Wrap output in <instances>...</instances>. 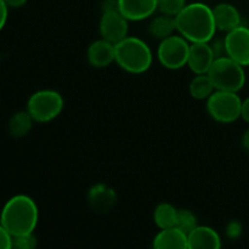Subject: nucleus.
<instances>
[{"label": "nucleus", "instance_id": "1", "mask_svg": "<svg viewBox=\"0 0 249 249\" xmlns=\"http://www.w3.org/2000/svg\"><path fill=\"white\" fill-rule=\"evenodd\" d=\"M177 32L190 43H211L216 33L213 9L203 2H191L175 16Z\"/></svg>", "mask_w": 249, "mask_h": 249}, {"label": "nucleus", "instance_id": "2", "mask_svg": "<svg viewBox=\"0 0 249 249\" xmlns=\"http://www.w3.org/2000/svg\"><path fill=\"white\" fill-rule=\"evenodd\" d=\"M39 220V209L36 202L27 195H16L5 203L1 212V228L12 236L32 233Z\"/></svg>", "mask_w": 249, "mask_h": 249}, {"label": "nucleus", "instance_id": "3", "mask_svg": "<svg viewBox=\"0 0 249 249\" xmlns=\"http://www.w3.org/2000/svg\"><path fill=\"white\" fill-rule=\"evenodd\" d=\"M116 63L131 74H141L151 67L153 61L150 46L140 38L126 36L114 45Z\"/></svg>", "mask_w": 249, "mask_h": 249}, {"label": "nucleus", "instance_id": "4", "mask_svg": "<svg viewBox=\"0 0 249 249\" xmlns=\"http://www.w3.org/2000/svg\"><path fill=\"white\" fill-rule=\"evenodd\" d=\"M207 74L211 77L215 90L238 92L246 84L245 67L229 56L216 57Z\"/></svg>", "mask_w": 249, "mask_h": 249}, {"label": "nucleus", "instance_id": "5", "mask_svg": "<svg viewBox=\"0 0 249 249\" xmlns=\"http://www.w3.org/2000/svg\"><path fill=\"white\" fill-rule=\"evenodd\" d=\"M63 97L56 90H39L27 101V112L34 122L48 123L60 116L63 109Z\"/></svg>", "mask_w": 249, "mask_h": 249}, {"label": "nucleus", "instance_id": "6", "mask_svg": "<svg viewBox=\"0 0 249 249\" xmlns=\"http://www.w3.org/2000/svg\"><path fill=\"white\" fill-rule=\"evenodd\" d=\"M242 102L237 92L215 90L207 99V111L218 123H233L241 118Z\"/></svg>", "mask_w": 249, "mask_h": 249}, {"label": "nucleus", "instance_id": "7", "mask_svg": "<svg viewBox=\"0 0 249 249\" xmlns=\"http://www.w3.org/2000/svg\"><path fill=\"white\" fill-rule=\"evenodd\" d=\"M190 44L182 36L173 34L160 40L157 49V58L160 65L168 70H180L187 66Z\"/></svg>", "mask_w": 249, "mask_h": 249}, {"label": "nucleus", "instance_id": "8", "mask_svg": "<svg viewBox=\"0 0 249 249\" xmlns=\"http://www.w3.org/2000/svg\"><path fill=\"white\" fill-rule=\"evenodd\" d=\"M128 19L121 14L119 10L104 11L99 26L101 38L116 45L117 43L128 36Z\"/></svg>", "mask_w": 249, "mask_h": 249}, {"label": "nucleus", "instance_id": "9", "mask_svg": "<svg viewBox=\"0 0 249 249\" xmlns=\"http://www.w3.org/2000/svg\"><path fill=\"white\" fill-rule=\"evenodd\" d=\"M226 56L242 65L249 66V27L238 26L228 32L224 38Z\"/></svg>", "mask_w": 249, "mask_h": 249}, {"label": "nucleus", "instance_id": "10", "mask_svg": "<svg viewBox=\"0 0 249 249\" xmlns=\"http://www.w3.org/2000/svg\"><path fill=\"white\" fill-rule=\"evenodd\" d=\"M215 58V53L209 43L190 44L187 66L195 74H207Z\"/></svg>", "mask_w": 249, "mask_h": 249}, {"label": "nucleus", "instance_id": "11", "mask_svg": "<svg viewBox=\"0 0 249 249\" xmlns=\"http://www.w3.org/2000/svg\"><path fill=\"white\" fill-rule=\"evenodd\" d=\"M118 9L128 21H142L158 10V0H118Z\"/></svg>", "mask_w": 249, "mask_h": 249}, {"label": "nucleus", "instance_id": "12", "mask_svg": "<svg viewBox=\"0 0 249 249\" xmlns=\"http://www.w3.org/2000/svg\"><path fill=\"white\" fill-rule=\"evenodd\" d=\"M87 57L90 65L95 68H106L116 62V48L114 44L99 39L92 41L87 51Z\"/></svg>", "mask_w": 249, "mask_h": 249}, {"label": "nucleus", "instance_id": "13", "mask_svg": "<svg viewBox=\"0 0 249 249\" xmlns=\"http://www.w3.org/2000/svg\"><path fill=\"white\" fill-rule=\"evenodd\" d=\"M221 238L214 229L198 225L187 235V249H219Z\"/></svg>", "mask_w": 249, "mask_h": 249}, {"label": "nucleus", "instance_id": "14", "mask_svg": "<svg viewBox=\"0 0 249 249\" xmlns=\"http://www.w3.org/2000/svg\"><path fill=\"white\" fill-rule=\"evenodd\" d=\"M117 201V195L111 187L104 184H97L92 186L88 192V202L95 212L106 213Z\"/></svg>", "mask_w": 249, "mask_h": 249}, {"label": "nucleus", "instance_id": "15", "mask_svg": "<svg viewBox=\"0 0 249 249\" xmlns=\"http://www.w3.org/2000/svg\"><path fill=\"white\" fill-rule=\"evenodd\" d=\"M213 14L218 31L228 33L241 26L240 12L236 9V6L229 4V2H221V4L214 6Z\"/></svg>", "mask_w": 249, "mask_h": 249}, {"label": "nucleus", "instance_id": "16", "mask_svg": "<svg viewBox=\"0 0 249 249\" xmlns=\"http://www.w3.org/2000/svg\"><path fill=\"white\" fill-rule=\"evenodd\" d=\"M152 247L156 249H187V235L178 226L162 229L153 238Z\"/></svg>", "mask_w": 249, "mask_h": 249}, {"label": "nucleus", "instance_id": "17", "mask_svg": "<svg viewBox=\"0 0 249 249\" xmlns=\"http://www.w3.org/2000/svg\"><path fill=\"white\" fill-rule=\"evenodd\" d=\"M175 31H177L175 17L168 16V15L164 14L156 16L148 24L150 36L156 39H160V40H163V39L173 36Z\"/></svg>", "mask_w": 249, "mask_h": 249}, {"label": "nucleus", "instance_id": "18", "mask_svg": "<svg viewBox=\"0 0 249 249\" xmlns=\"http://www.w3.org/2000/svg\"><path fill=\"white\" fill-rule=\"evenodd\" d=\"M33 122V118L27 112V109L22 112H16L15 114H12L7 123L10 135H12L14 138H23L31 131Z\"/></svg>", "mask_w": 249, "mask_h": 249}, {"label": "nucleus", "instance_id": "19", "mask_svg": "<svg viewBox=\"0 0 249 249\" xmlns=\"http://www.w3.org/2000/svg\"><path fill=\"white\" fill-rule=\"evenodd\" d=\"M178 211L179 209L175 208L173 204L160 203L153 212V221L160 230L177 226Z\"/></svg>", "mask_w": 249, "mask_h": 249}, {"label": "nucleus", "instance_id": "20", "mask_svg": "<svg viewBox=\"0 0 249 249\" xmlns=\"http://www.w3.org/2000/svg\"><path fill=\"white\" fill-rule=\"evenodd\" d=\"M190 95L196 100H207L214 91L213 82L208 74H196L190 83Z\"/></svg>", "mask_w": 249, "mask_h": 249}, {"label": "nucleus", "instance_id": "21", "mask_svg": "<svg viewBox=\"0 0 249 249\" xmlns=\"http://www.w3.org/2000/svg\"><path fill=\"white\" fill-rule=\"evenodd\" d=\"M177 226L180 230L184 231L186 235H189L196 226H198L197 216L189 209H179L178 211Z\"/></svg>", "mask_w": 249, "mask_h": 249}, {"label": "nucleus", "instance_id": "22", "mask_svg": "<svg viewBox=\"0 0 249 249\" xmlns=\"http://www.w3.org/2000/svg\"><path fill=\"white\" fill-rule=\"evenodd\" d=\"M186 6V0H158V11L160 14L175 17Z\"/></svg>", "mask_w": 249, "mask_h": 249}, {"label": "nucleus", "instance_id": "23", "mask_svg": "<svg viewBox=\"0 0 249 249\" xmlns=\"http://www.w3.org/2000/svg\"><path fill=\"white\" fill-rule=\"evenodd\" d=\"M36 245L38 242L34 232L14 237V249H33L36 247Z\"/></svg>", "mask_w": 249, "mask_h": 249}, {"label": "nucleus", "instance_id": "24", "mask_svg": "<svg viewBox=\"0 0 249 249\" xmlns=\"http://www.w3.org/2000/svg\"><path fill=\"white\" fill-rule=\"evenodd\" d=\"M0 246L2 249H14V236L0 226Z\"/></svg>", "mask_w": 249, "mask_h": 249}, {"label": "nucleus", "instance_id": "25", "mask_svg": "<svg viewBox=\"0 0 249 249\" xmlns=\"http://www.w3.org/2000/svg\"><path fill=\"white\" fill-rule=\"evenodd\" d=\"M241 118L249 124V96L243 100L242 111H241Z\"/></svg>", "mask_w": 249, "mask_h": 249}, {"label": "nucleus", "instance_id": "26", "mask_svg": "<svg viewBox=\"0 0 249 249\" xmlns=\"http://www.w3.org/2000/svg\"><path fill=\"white\" fill-rule=\"evenodd\" d=\"M0 5H1V23H0V27H1V28H4L5 24H6V21H7V16H9L10 7L7 6V5L5 4L2 0H0Z\"/></svg>", "mask_w": 249, "mask_h": 249}, {"label": "nucleus", "instance_id": "27", "mask_svg": "<svg viewBox=\"0 0 249 249\" xmlns=\"http://www.w3.org/2000/svg\"><path fill=\"white\" fill-rule=\"evenodd\" d=\"M10 9H18V7H22L24 4H26L28 0H2Z\"/></svg>", "mask_w": 249, "mask_h": 249}, {"label": "nucleus", "instance_id": "28", "mask_svg": "<svg viewBox=\"0 0 249 249\" xmlns=\"http://www.w3.org/2000/svg\"><path fill=\"white\" fill-rule=\"evenodd\" d=\"M242 145H243V147L246 148V150L249 151V129H247V130L245 131V134H243Z\"/></svg>", "mask_w": 249, "mask_h": 249}]
</instances>
